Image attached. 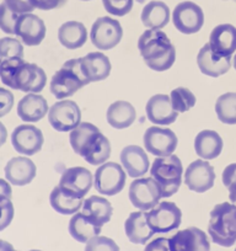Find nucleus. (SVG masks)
<instances>
[{
	"mask_svg": "<svg viewBox=\"0 0 236 251\" xmlns=\"http://www.w3.org/2000/svg\"><path fill=\"white\" fill-rule=\"evenodd\" d=\"M138 50L151 71H168L176 60L175 46L163 30L146 28L138 40Z\"/></svg>",
	"mask_w": 236,
	"mask_h": 251,
	"instance_id": "obj_1",
	"label": "nucleus"
},
{
	"mask_svg": "<svg viewBox=\"0 0 236 251\" xmlns=\"http://www.w3.org/2000/svg\"><path fill=\"white\" fill-rule=\"evenodd\" d=\"M208 234L216 245L231 248L236 243V206L231 202L216 204L209 216Z\"/></svg>",
	"mask_w": 236,
	"mask_h": 251,
	"instance_id": "obj_2",
	"label": "nucleus"
},
{
	"mask_svg": "<svg viewBox=\"0 0 236 251\" xmlns=\"http://www.w3.org/2000/svg\"><path fill=\"white\" fill-rule=\"evenodd\" d=\"M150 175L160 187L163 199L173 196L182 183L184 166L181 159L175 154L159 156L150 165Z\"/></svg>",
	"mask_w": 236,
	"mask_h": 251,
	"instance_id": "obj_3",
	"label": "nucleus"
},
{
	"mask_svg": "<svg viewBox=\"0 0 236 251\" xmlns=\"http://www.w3.org/2000/svg\"><path fill=\"white\" fill-rule=\"evenodd\" d=\"M89 83L79 59H69L54 73L50 79V93L58 100H64L73 96Z\"/></svg>",
	"mask_w": 236,
	"mask_h": 251,
	"instance_id": "obj_4",
	"label": "nucleus"
},
{
	"mask_svg": "<svg viewBox=\"0 0 236 251\" xmlns=\"http://www.w3.org/2000/svg\"><path fill=\"white\" fill-rule=\"evenodd\" d=\"M127 174L122 165L115 161H106L98 166L94 175L96 191L103 196H116L124 188Z\"/></svg>",
	"mask_w": 236,
	"mask_h": 251,
	"instance_id": "obj_5",
	"label": "nucleus"
},
{
	"mask_svg": "<svg viewBox=\"0 0 236 251\" xmlns=\"http://www.w3.org/2000/svg\"><path fill=\"white\" fill-rule=\"evenodd\" d=\"M123 37L121 23L113 18L101 16L91 26L90 40L100 50H108L117 47Z\"/></svg>",
	"mask_w": 236,
	"mask_h": 251,
	"instance_id": "obj_6",
	"label": "nucleus"
},
{
	"mask_svg": "<svg viewBox=\"0 0 236 251\" xmlns=\"http://www.w3.org/2000/svg\"><path fill=\"white\" fill-rule=\"evenodd\" d=\"M146 221L154 233H170L181 226L182 212L173 202H159L146 212Z\"/></svg>",
	"mask_w": 236,
	"mask_h": 251,
	"instance_id": "obj_7",
	"label": "nucleus"
},
{
	"mask_svg": "<svg viewBox=\"0 0 236 251\" xmlns=\"http://www.w3.org/2000/svg\"><path fill=\"white\" fill-rule=\"evenodd\" d=\"M48 122L58 132H71L81 123V110L73 100H59L48 111Z\"/></svg>",
	"mask_w": 236,
	"mask_h": 251,
	"instance_id": "obj_8",
	"label": "nucleus"
},
{
	"mask_svg": "<svg viewBox=\"0 0 236 251\" xmlns=\"http://www.w3.org/2000/svg\"><path fill=\"white\" fill-rule=\"evenodd\" d=\"M129 201L138 211L148 212L163 199L161 190L153 177L136 178L129 186Z\"/></svg>",
	"mask_w": 236,
	"mask_h": 251,
	"instance_id": "obj_9",
	"label": "nucleus"
},
{
	"mask_svg": "<svg viewBox=\"0 0 236 251\" xmlns=\"http://www.w3.org/2000/svg\"><path fill=\"white\" fill-rule=\"evenodd\" d=\"M172 23L176 30L184 35H193L204 25V13L193 1H182L172 11Z\"/></svg>",
	"mask_w": 236,
	"mask_h": 251,
	"instance_id": "obj_10",
	"label": "nucleus"
},
{
	"mask_svg": "<svg viewBox=\"0 0 236 251\" xmlns=\"http://www.w3.org/2000/svg\"><path fill=\"white\" fill-rule=\"evenodd\" d=\"M143 142L145 151L156 158L171 155L179 146V139L175 132L160 126L149 127L144 133Z\"/></svg>",
	"mask_w": 236,
	"mask_h": 251,
	"instance_id": "obj_11",
	"label": "nucleus"
},
{
	"mask_svg": "<svg viewBox=\"0 0 236 251\" xmlns=\"http://www.w3.org/2000/svg\"><path fill=\"white\" fill-rule=\"evenodd\" d=\"M93 185L94 175L89 171V169L83 168V166H74V168L67 169L62 174V177L58 183L59 188L64 194L80 200H84Z\"/></svg>",
	"mask_w": 236,
	"mask_h": 251,
	"instance_id": "obj_12",
	"label": "nucleus"
},
{
	"mask_svg": "<svg viewBox=\"0 0 236 251\" xmlns=\"http://www.w3.org/2000/svg\"><path fill=\"white\" fill-rule=\"evenodd\" d=\"M184 181L191 191L204 194L214 186V168L208 163V160L203 159L192 161L184 173Z\"/></svg>",
	"mask_w": 236,
	"mask_h": 251,
	"instance_id": "obj_13",
	"label": "nucleus"
},
{
	"mask_svg": "<svg viewBox=\"0 0 236 251\" xmlns=\"http://www.w3.org/2000/svg\"><path fill=\"white\" fill-rule=\"evenodd\" d=\"M43 142L42 131L31 123L18 126L11 133V144L21 155L31 156L37 154L42 149Z\"/></svg>",
	"mask_w": 236,
	"mask_h": 251,
	"instance_id": "obj_14",
	"label": "nucleus"
},
{
	"mask_svg": "<svg viewBox=\"0 0 236 251\" xmlns=\"http://www.w3.org/2000/svg\"><path fill=\"white\" fill-rule=\"evenodd\" d=\"M170 251H211V241L202 229L196 226L179 230L168 239Z\"/></svg>",
	"mask_w": 236,
	"mask_h": 251,
	"instance_id": "obj_15",
	"label": "nucleus"
},
{
	"mask_svg": "<svg viewBox=\"0 0 236 251\" xmlns=\"http://www.w3.org/2000/svg\"><path fill=\"white\" fill-rule=\"evenodd\" d=\"M47 84L46 72L35 63H24L14 79V90L26 94H40Z\"/></svg>",
	"mask_w": 236,
	"mask_h": 251,
	"instance_id": "obj_16",
	"label": "nucleus"
},
{
	"mask_svg": "<svg viewBox=\"0 0 236 251\" xmlns=\"http://www.w3.org/2000/svg\"><path fill=\"white\" fill-rule=\"evenodd\" d=\"M46 25L41 18L32 13L23 14L19 18L15 27V36L28 47H35L42 43L46 37Z\"/></svg>",
	"mask_w": 236,
	"mask_h": 251,
	"instance_id": "obj_17",
	"label": "nucleus"
},
{
	"mask_svg": "<svg viewBox=\"0 0 236 251\" xmlns=\"http://www.w3.org/2000/svg\"><path fill=\"white\" fill-rule=\"evenodd\" d=\"M197 66L199 71L211 78H219L230 71L233 66L231 57H224L218 54L211 48L208 43L199 50L197 55Z\"/></svg>",
	"mask_w": 236,
	"mask_h": 251,
	"instance_id": "obj_18",
	"label": "nucleus"
},
{
	"mask_svg": "<svg viewBox=\"0 0 236 251\" xmlns=\"http://www.w3.org/2000/svg\"><path fill=\"white\" fill-rule=\"evenodd\" d=\"M146 117L155 126H168L175 122L179 113L173 110L170 96L165 94H156L151 96L145 106Z\"/></svg>",
	"mask_w": 236,
	"mask_h": 251,
	"instance_id": "obj_19",
	"label": "nucleus"
},
{
	"mask_svg": "<svg viewBox=\"0 0 236 251\" xmlns=\"http://www.w3.org/2000/svg\"><path fill=\"white\" fill-rule=\"evenodd\" d=\"M121 165L126 174L133 178L143 177L150 170L148 154L142 147L131 144L122 149Z\"/></svg>",
	"mask_w": 236,
	"mask_h": 251,
	"instance_id": "obj_20",
	"label": "nucleus"
},
{
	"mask_svg": "<svg viewBox=\"0 0 236 251\" xmlns=\"http://www.w3.org/2000/svg\"><path fill=\"white\" fill-rule=\"evenodd\" d=\"M5 178L14 186H26L36 177L37 168L28 156H15L6 163Z\"/></svg>",
	"mask_w": 236,
	"mask_h": 251,
	"instance_id": "obj_21",
	"label": "nucleus"
},
{
	"mask_svg": "<svg viewBox=\"0 0 236 251\" xmlns=\"http://www.w3.org/2000/svg\"><path fill=\"white\" fill-rule=\"evenodd\" d=\"M208 45L218 54L233 57L236 52V27L231 24L215 26L209 35Z\"/></svg>",
	"mask_w": 236,
	"mask_h": 251,
	"instance_id": "obj_22",
	"label": "nucleus"
},
{
	"mask_svg": "<svg viewBox=\"0 0 236 251\" xmlns=\"http://www.w3.org/2000/svg\"><path fill=\"white\" fill-rule=\"evenodd\" d=\"M49 106L40 94H26L18 103V115L24 122L35 123L48 115Z\"/></svg>",
	"mask_w": 236,
	"mask_h": 251,
	"instance_id": "obj_23",
	"label": "nucleus"
},
{
	"mask_svg": "<svg viewBox=\"0 0 236 251\" xmlns=\"http://www.w3.org/2000/svg\"><path fill=\"white\" fill-rule=\"evenodd\" d=\"M81 67L89 83H96L107 79L111 74V62L106 54L101 52H91L80 58Z\"/></svg>",
	"mask_w": 236,
	"mask_h": 251,
	"instance_id": "obj_24",
	"label": "nucleus"
},
{
	"mask_svg": "<svg viewBox=\"0 0 236 251\" xmlns=\"http://www.w3.org/2000/svg\"><path fill=\"white\" fill-rule=\"evenodd\" d=\"M124 231L128 240L138 245L146 244L155 234L149 226L146 212L144 211H136L129 214L124 222Z\"/></svg>",
	"mask_w": 236,
	"mask_h": 251,
	"instance_id": "obj_25",
	"label": "nucleus"
},
{
	"mask_svg": "<svg viewBox=\"0 0 236 251\" xmlns=\"http://www.w3.org/2000/svg\"><path fill=\"white\" fill-rule=\"evenodd\" d=\"M224 142L220 134L212 129L201 131L194 138V151L203 160L216 159L223 151Z\"/></svg>",
	"mask_w": 236,
	"mask_h": 251,
	"instance_id": "obj_26",
	"label": "nucleus"
},
{
	"mask_svg": "<svg viewBox=\"0 0 236 251\" xmlns=\"http://www.w3.org/2000/svg\"><path fill=\"white\" fill-rule=\"evenodd\" d=\"M81 212L97 226L102 228L111 221L113 214V207L107 199L102 196H90L84 200Z\"/></svg>",
	"mask_w": 236,
	"mask_h": 251,
	"instance_id": "obj_27",
	"label": "nucleus"
},
{
	"mask_svg": "<svg viewBox=\"0 0 236 251\" xmlns=\"http://www.w3.org/2000/svg\"><path fill=\"white\" fill-rule=\"evenodd\" d=\"M137 118V111L128 101H115L111 103L106 112L108 125L116 129H124L131 127Z\"/></svg>",
	"mask_w": 236,
	"mask_h": 251,
	"instance_id": "obj_28",
	"label": "nucleus"
},
{
	"mask_svg": "<svg viewBox=\"0 0 236 251\" xmlns=\"http://www.w3.org/2000/svg\"><path fill=\"white\" fill-rule=\"evenodd\" d=\"M171 18L170 9L164 1L151 0L143 8L142 11V23L150 30H163L168 24Z\"/></svg>",
	"mask_w": 236,
	"mask_h": 251,
	"instance_id": "obj_29",
	"label": "nucleus"
},
{
	"mask_svg": "<svg viewBox=\"0 0 236 251\" xmlns=\"http://www.w3.org/2000/svg\"><path fill=\"white\" fill-rule=\"evenodd\" d=\"M58 40L68 50H78L88 41V30L79 21H67L58 28Z\"/></svg>",
	"mask_w": 236,
	"mask_h": 251,
	"instance_id": "obj_30",
	"label": "nucleus"
},
{
	"mask_svg": "<svg viewBox=\"0 0 236 251\" xmlns=\"http://www.w3.org/2000/svg\"><path fill=\"white\" fill-rule=\"evenodd\" d=\"M111 155V143L106 136H103L101 132H98L95 137L90 141V143L85 147V149L81 153V158L86 163L91 165L100 166L108 161Z\"/></svg>",
	"mask_w": 236,
	"mask_h": 251,
	"instance_id": "obj_31",
	"label": "nucleus"
},
{
	"mask_svg": "<svg viewBox=\"0 0 236 251\" xmlns=\"http://www.w3.org/2000/svg\"><path fill=\"white\" fill-rule=\"evenodd\" d=\"M68 230L71 238L79 243L86 244L93 238L100 235L101 226H97L94 222H91L83 212H78L71 217Z\"/></svg>",
	"mask_w": 236,
	"mask_h": 251,
	"instance_id": "obj_32",
	"label": "nucleus"
},
{
	"mask_svg": "<svg viewBox=\"0 0 236 251\" xmlns=\"http://www.w3.org/2000/svg\"><path fill=\"white\" fill-rule=\"evenodd\" d=\"M49 202L52 208L58 213L63 216H73L80 211L84 200L69 196L62 191L59 186H55L49 195Z\"/></svg>",
	"mask_w": 236,
	"mask_h": 251,
	"instance_id": "obj_33",
	"label": "nucleus"
},
{
	"mask_svg": "<svg viewBox=\"0 0 236 251\" xmlns=\"http://www.w3.org/2000/svg\"><path fill=\"white\" fill-rule=\"evenodd\" d=\"M98 132H101L100 129L90 122H81L78 127H75L71 132V136H69V142H71V146L73 148L74 153L80 156L85 147L90 143L91 139Z\"/></svg>",
	"mask_w": 236,
	"mask_h": 251,
	"instance_id": "obj_34",
	"label": "nucleus"
},
{
	"mask_svg": "<svg viewBox=\"0 0 236 251\" xmlns=\"http://www.w3.org/2000/svg\"><path fill=\"white\" fill-rule=\"evenodd\" d=\"M215 113L224 125H236V93H225L215 101Z\"/></svg>",
	"mask_w": 236,
	"mask_h": 251,
	"instance_id": "obj_35",
	"label": "nucleus"
},
{
	"mask_svg": "<svg viewBox=\"0 0 236 251\" xmlns=\"http://www.w3.org/2000/svg\"><path fill=\"white\" fill-rule=\"evenodd\" d=\"M168 96H170V101L173 110L179 115L193 108L197 102L194 94L189 89L185 88V86H179V88L173 89Z\"/></svg>",
	"mask_w": 236,
	"mask_h": 251,
	"instance_id": "obj_36",
	"label": "nucleus"
},
{
	"mask_svg": "<svg viewBox=\"0 0 236 251\" xmlns=\"http://www.w3.org/2000/svg\"><path fill=\"white\" fill-rule=\"evenodd\" d=\"M24 43L14 37L0 38V64L13 58H24Z\"/></svg>",
	"mask_w": 236,
	"mask_h": 251,
	"instance_id": "obj_37",
	"label": "nucleus"
},
{
	"mask_svg": "<svg viewBox=\"0 0 236 251\" xmlns=\"http://www.w3.org/2000/svg\"><path fill=\"white\" fill-rule=\"evenodd\" d=\"M24 63H25L24 58H13V59H8L0 64V80L4 85L14 89L15 74Z\"/></svg>",
	"mask_w": 236,
	"mask_h": 251,
	"instance_id": "obj_38",
	"label": "nucleus"
},
{
	"mask_svg": "<svg viewBox=\"0 0 236 251\" xmlns=\"http://www.w3.org/2000/svg\"><path fill=\"white\" fill-rule=\"evenodd\" d=\"M20 14H16L11 10L5 3L0 4V30L6 35H15L16 23H18Z\"/></svg>",
	"mask_w": 236,
	"mask_h": 251,
	"instance_id": "obj_39",
	"label": "nucleus"
},
{
	"mask_svg": "<svg viewBox=\"0 0 236 251\" xmlns=\"http://www.w3.org/2000/svg\"><path fill=\"white\" fill-rule=\"evenodd\" d=\"M134 0H102L103 8L113 16H124L131 13Z\"/></svg>",
	"mask_w": 236,
	"mask_h": 251,
	"instance_id": "obj_40",
	"label": "nucleus"
},
{
	"mask_svg": "<svg viewBox=\"0 0 236 251\" xmlns=\"http://www.w3.org/2000/svg\"><path fill=\"white\" fill-rule=\"evenodd\" d=\"M84 251H119V246L113 239L97 235L86 243Z\"/></svg>",
	"mask_w": 236,
	"mask_h": 251,
	"instance_id": "obj_41",
	"label": "nucleus"
},
{
	"mask_svg": "<svg viewBox=\"0 0 236 251\" xmlns=\"http://www.w3.org/2000/svg\"><path fill=\"white\" fill-rule=\"evenodd\" d=\"M15 98L9 89L0 88V118L5 117L13 108Z\"/></svg>",
	"mask_w": 236,
	"mask_h": 251,
	"instance_id": "obj_42",
	"label": "nucleus"
},
{
	"mask_svg": "<svg viewBox=\"0 0 236 251\" xmlns=\"http://www.w3.org/2000/svg\"><path fill=\"white\" fill-rule=\"evenodd\" d=\"M4 3L16 14H28L35 10L32 0H4Z\"/></svg>",
	"mask_w": 236,
	"mask_h": 251,
	"instance_id": "obj_43",
	"label": "nucleus"
},
{
	"mask_svg": "<svg viewBox=\"0 0 236 251\" xmlns=\"http://www.w3.org/2000/svg\"><path fill=\"white\" fill-rule=\"evenodd\" d=\"M68 0H32L33 5L36 9L40 10H54V9H59L62 6L66 5Z\"/></svg>",
	"mask_w": 236,
	"mask_h": 251,
	"instance_id": "obj_44",
	"label": "nucleus"
},
{
	"mask_svg": "<svg viewBox=\"0 0 236 251\" xmlns=\"http://www.w3.org/2000/svg\"><path fill=\"white\" fill-rule=\"evenodd\" d=\"M144 251H170L168 246V239L166 238H158L154 239L149 244H146Z\"/></svg>",
	"mask_w": 236,
	"mask_h": 251,
	"instance_id": "obj_45",
	"label": "nucleus"
},
{
	"mask_svg": "<svg viewBox=\"0 0 236 251\" xmlns=\"http://www.w3.org/2000/svg\"><path fill=\"white\" fill-rule=\"evenodd\" d=\"M221 180H223L224 186L226 188L231 185V183L236 182V163L229 164L223 171V175H221Z\"/></svg>",
	"mask_w": 236,
	"mask_h": 251,
	"instance_id": "obj_46",
	"label": "nucleus"
},
{
	"mask_svg": "<svg viewBox=\"0 0 236 251\" xmlns=\"http://www.w3.org/2000/svg\"><path fill=\"white\" fill-rule=\"evenodd\" d=\"M11 195H13V188L11 183L8 180L0 178V203L10 201Z\"/></svg>",
	"mask_w": 236,
	"mask_h": 251,
	"instance_id": "obj_47",
	"label": "nucleus"
},
{
	"mask_svg": "<svg viewBox=\"0 0 236 251\" xmlns=\"http://www.w3.org/2000/svg\"><path fill=\"white\" fill-rule=\"evenodd\" d=\"M6 139H8V129L4 126V123L0 122V148L5 144Z\"/></svg>",
	"mask_w": 236,
	"mask_h": 251,
	"instance_id": "obj_48",
	"label": "nucleus"
},
{
	"mask_svg": "<svg viewBox=\"0 0 236 251\" xmlns=\"http://www.w3.org/2000/svg\"><path fill=\"white\" fill-rule=\"evenodd\" d=\"M228 191H229V199H230V202L236 206V182L231 183L230 186L228 187Z\"/></svg>",
	"mask_w": 236,
	"mask_h": 251,
	"instance_id": "obj_49",
	"label": "nucleus"
},
{
	"mask_svg": "<svg viewBox=\"0 0 236 251\" xmlns=\"http://www.w3.org/2000/svg\"><path fill=\"white\" fill-rule=\"evenodd\" d=\"M0 251H15V249L9 241L0 240Z\"/></svg>",
	"mask_w": 236,
	"mask_h": 251,
	"instance_id": "obj_50",
	"label": "nucleus"
},
{
	"mask_svg": "<svg viewBox=\"0 0 236 251\" xmlns=\"http://www.w3.org/2000/svg\"><path fill=\"white\" fill-rule=\"evenodd\" d=\"M233 67H234V69L236 71V54L233 57Z\"/></svg>",
	"mask_w": 236,
	"mask_h": 251,
	"instance_id": "obj_51",
	"label": "nucleus"
},
{
	"mask_svg": "<svg viewBox=\"0 0 236 251\" xmlns=\"http://www.w3.org/2000/svg\"><path fill=\"white\" fill-rule=\"evenodd\" d=\"M81 1H91V0H81Z\"/></svg>",
	"mask_w": 236,
	"mask_h": 251,
	"instance_id": "obj_52",
	"label": "nucleus"
},
{
	"mask_svg": "<svg viewBox=\"0 0 236 251\" xmlns=\"http://www.w3.org/2000/svg\"><path fill=\"white\" fill-rule=\"evenodd\" d=\"M30 251H42V250H30Z\"/></svg>",
	"mask_w": 236,
	"mask_h": 251,
	"instance_id": "obj_53",
	"label": "nucleus"
},
{
	"mask_svg": "<svg viewBox=\"0 0 236 251\" xmlns=\"http://www.w3.org/2000/svg\"><path fill=\"white\" fill-rule=\"evenodd\" d=\"M235 251H236V249H235Z\"/></svg>",
	"mask_w": 236,
	"mask_h": 251,
	"instance_id": "obj_54",
	"label": "nucleus"
},
{
	"mask_svg": "<svg viewBox=\"0 0 236 251\" xmlns=\"http://www.w3.org/2000/svg\"><path fill=\"white\" fill-rule=\"evenodd\" d=\"M15 251H16V250H15Z\"/></svg>",
	"mask_w": 236,
	"mask_h": 251,
	"instance_id": "obj_55",
	"label": "nucleus"
}]
</instances>
